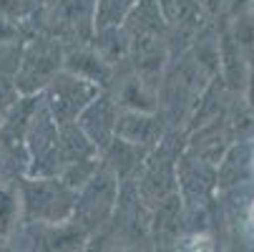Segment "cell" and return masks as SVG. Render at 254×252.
Returning a JSON list of instances; mask_svg holds the SVG:
<instances>
[{
	"mask_svg": "<svg viewBox=\"0 0 254 252\" xmlns=\"http://www.w3.org/2000/svg\"><path fill=\"white\" fill-rule=\"evenodd\" d=\"M98 93H101V86L61 68L43 88V103L51 111V116L56 119V124H68V121H76L81 111Z\"/></svg>",
	"mask_w": 254,
	"mask_h": 252,
	"instance_id": "cell-3",
	"label": "cell"
},
{
	"mask_svg": "<svg viewBox=\"0 0 254 252\" xmlns=\"http://www.w3.org/2000/svg\"><path fill=\"white\" fill-rule=\"evenodd\" d=\"M119 192H121L119 176L106 167V162L98 164L93 176L78 189L76 209H73L70 222H78L86 232L88 230H98L101 225H106L108 220L114 217Z\"/></svg>",
	"mask_w": 254,
	"mask_h": 252,
	"instance_id": "cell-2",
	"label": "cell"
},
{
	"mask_svg": "<svg viewBox=\"0 0 254 252\" xmlns=\"http://www.w3.org/2000/svg\"><path fill=\"white\" fill-rule=\"evenodd\" d=\"M244 51L239 48V43L234 41L232 30L222 33V41H219V68H222V76L232 88H244V81L249 76V66L244 61Z\"/></svg>",
	"mask_w": 254,
	"mask_h": 252,
	"instance_id": "cell-13",
	"label": "cell"
},
{
	"mask_svg": "<svg viewBox=\"0 0 254 252\" xmlns=\"http://www.w3.org/2000/svg\"><path fill=\"white\" fill-rule=\"evenodd\" d=\"M136 5V0H96L93 8V30L98 28H111L124 25L126 15Z\"/></svg>",
	"mask_w": 254,
	"mask_h": 252,
	"instance_id": "cell-17",
	"label": "cell"
},
{
	"mask_svg": "<svg viewBox=\"0 0 254 252\" xmlns=\"http://www.w3.org/2000/svg\"><path fill=\"white\" fill-rule=\"evenodd\" d=\"M249 8H252V10H254V0H252V3H249Z\"/></svg>",
	"mask_w": 254,
	"mask_h": 252,
	"instance_id": "cell-21",
	"label": "cell"
},
{
	"mask_svg": "<svg viewBox=\"0 0 254 252\" xmlns=\"http://www.w3.org/2000/svg\"><path fill=\"white\" fill-rule=\"evenodd\" d=\"M133 74L154 88L164 79V66L169 61V48L164 35H128V58Z\"/></svg>",
	"mask_w": 254,
	"mask_h": 252,
	"instance_id": "cell-8",
	"label": "cell"
},
{
	"mask_svg": "<svg viewBox=\"0 0 254 252\" xmlns=\"http://www.w3.org/2000/svg\"><path fill=\"white\" fill-rule=\"evenodd\" d=\"M181 194L174 192L166 199H161L159 204H154V217L149 222V230L154 232V237L159 242H171L179 235L181 227Z\"/></svg>",
	"mask_w": 254,
	"mask_h": 252,
	"instance_id": "cell-14",
	"label": "cell"
},
{
	"mask_svg": "<svg viewBox=\"0 0 254 252\" xmlns=\"http://www.w3.org/2000/svg\"><path fill=\"white\" fill-rule=\"evenodd\" d=\"M96 157H101V152L86 136V131L78 126V121L58 124V159H61V167L73 164V162H83V159H96Z\"/></svg>",
	"mask_w": 254,
	"mask_h": 252,
	"instance_id": "cell-12",
	"label": "cell"
},
{
	"mask_svg": "<svg viewBox=\"0 0 254 252\" xmlns=\"http://www.w3.org/2000/svg\"><path fill=\"white\" fill-rule=\"evenodd\" d=\"M176 162L179 154L169 144V139L164 136L156 147L146 154L143 164L138 167V184L136 192L141 197V202H146L149 207L159 204L161 199H166L169 194L179 192L176 184Z\"/></svg>",
	"mask_w": 254,
	"mask_h": 252,
	"instance_id": "cell-4",
	"label": "cell"
},
{
	"mask_svg": "<svg viewBox=\"0 0 254 252\" xmlns=\"http://www.w3.org/2000/svg\"><path fill=\"white\" fill-rule=\"evenodd\" d=\"M78 192L70 189L58 174L53 176H30L23 187V204L33 222L61 225L70 222L76 209Z\"/></svg>",
	"mask_w": 254,
	"mask_h": 252,
	"instance_id": "cell-1",
	"label": "cell"
},
{
	"mask_svg": "<svg viewBox=\"0 0 254 252\" xmlns=\"http://www.w3.org/2000/svg\"><path fill=\"white\" fill-rule=\"evenodd\" d=\"M252 167H254V154H252Z\"/></svg>",
	"mask_w": 254,
	"mask_h": 252,
	"instance_id": "cell-22",
	"label": "cell"
},
{
	"mask_svg": "<svg viewBox=\"0 0 254 252\" xmlns=\"http://www.w3.org/2000/svg\"><path fill=\"white\" fill-rule=\"evenodd\" d=\"M28 152H30V176H53L61 169L58 159V124L38 103L28 124Z\"/></svg>",
	"mask_w": 254,
	"mask_h": 252,
	"instance_id": "cell-6",
	"label": "cell"
},
{
	"mask_svg": "<svg viewBox=\"0 0 254 252\" xmlns=\"http://www.w3.org/2000/svg\"><path fill=\"white\" fill-rule=\"evenodd\" d=\"M121 106L131 111H156L159 109V88L143 84L138 76L124 81L121 86Z\"/></svg>",
	"mask_w": 254,
	"mask_h": 252,
	"instance_id": "cell-15",
	"label": "cell"
},
{
	"mask_svg": "<svg viewBox=\"0 0 254 252\" xmlns=\"http://www.w3.org/2000/svg\"><path fill=\"white\" fill-rule=\"evenodd\" d=\"M249 222L254 225V204H252V209H249Z\"/></svg>",
	"mask_w": 254,
	"mask_h": 252,
	"instance_id": "cell-20",
	"label": "cell"
},
{
	"mask_svg": "<svg viewBox=\"0 0 254 252\" xmlns=\"http://www.w3.org/2000/svg\"><path fill=\"white\" fill-rule=\"evenodd\" d=\"M249 167H252V154H249L247 144L232 147V149L224 152V157L219 159V169H216V184H222V187L237 184L239 179L247 174Z\"/></svg>",
	"mask_w": 254,
	"mask_h": 252,
	"instance_id": "cell-16",
	"label": "cell"
},
{
	"mask_svg": "<svg viewBox=\"0 0 254 252\" xmlns=\"http://www.w3.org/2000/svg\"><path fill=\"white\" fill-rule=\"evenodd\" d=\"M63 68L70 71V74H76L101 88H106L108 84H111L114 79V66L103 61L93 48H76V46H70L68 51H63Z\"/></svg>",
	"mask_w": 254,
	"mask_h": 252,
	"instance_id": "cell-11",
	"label": "cell"
},
{
	"mask_svg": "<svg viewBox=\"0 0 254 252\" xmlns=\"http://www.w3.org/2000/svg\"><path fill=\"white\" fill-rule=\"evenodd\" d=\"M15 217V197L0 189V232H8Z\"/></svg>",
	"mask_w": 254,
	"mask_h": 252,
	"instance_id": "cell-18",
	"label": "cell"
},
{
	"mask_svg": "<svg viewBox=\"0 0 254 252\" xmlns=\"http://www.w3.org/2000/svg\"><path fill=\"white\" fill-rule=\"evenodd\" d=\"M61 68H63V46L56 38H38L28 46L15 84L23 93L43 91Z\"/></svg>",
	"mask_w": 254,
	"mask_h": 252,
	"instance_id": "cell-7",
	"label": "cell"
},
{
	"mask_svg": "<svg viewBox=\"0 0 254 252\" xmlns=\"http://www.w3.org/2000/svg\"><path fill=\"white\" fill-rule=\"evenodd\" d=\"M114 136L151 152L166 134H164V121H161V116H156V111L124 109L116 116V134Z\"/></svg>",
	"mask_w": 254,
	"mask_h": 252,
	"instance_id": "cell-10",
	"label": "cell"
},
{
	"mask_svg": "<svg viewBox=\"0 0 254 252\" xmlns=\"http://www.w3.org/2000/svg\"><path fill=\"white\" fill-rule=\"evenodd\" d=\"M116 116H119V106L116 101L108 96V93H98L86 109L81 111V116L76 119L78 126L86 131V136L96 144V149L103 154L106 147L114 141L116 134Z\"/></svg>",
	"mask_w": 254,
	"mask_h": 252,
	"instance_id": "cell-9",
	"label": "cell"
},
{
	"mask_svg": "<svg viewBox=\"0 0 254 252\" xmlns=\"http://www.w3.org/2000/svg\"><path fill=\"white\" fill-rule=\"evenodd\" d=\"M174 3H176V0H159V5L164 8V13H166V18H169V10L174 8Z\"/></svg>",
	"mask_w": 254,
	"mask_h": 252,
	"instance_id": "cell-19",
	"label": "cell"
},
{
	"mask_svg": "<svg viewBox=\"0 0 254 252\" xmlns=\"http://www.w3.org/2000/svg\"><path fill=\"white\" fill-rule=\"evenodd\" d=\"M96 0H51L46 28L58 43H88L93 35Z\"/></svg>",
	"mask_w": 254,
	"mask_h": 252,
	"instance_id": "cell-5",
	"label": "cell"
}]
</instances>
